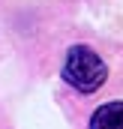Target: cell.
<instances>
[{
    "label": "cell",
    "mask_w": 123,
    "mask_h": 129,
    "mask_svg": "<svg viewBox=\"0 0 123 129\" xmlns=\"http://www.w3.org/2000/svg\"><path fill=\"white\" fill-rule=\"evenodd\" d=\"M63 78L66 84H72L75 90L81 93H93L105 84L108 78V69L102 63V57L87 48V45H72L69 54H66V63H63Z\"/></svg>",
    "instance_id": "6da1fadb"
},
{
    "label": "cell",
    "mask_w": 123,
    "mask_h": 129,
    "mask_svg": "<svg viewBox=\"0 0 123 129\" xmlns=\"http://www.w3.org/2000/svg\"><path fill=\"white\" fill-rule=\"evenodd\" d=\"M90 129H123V102H108L96 108L90 117Z\"/></svg>",
    "instance_id": "7a4b0ae2"
}]
</instances>
